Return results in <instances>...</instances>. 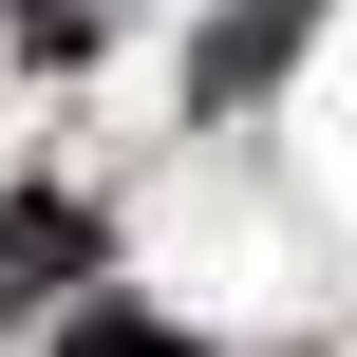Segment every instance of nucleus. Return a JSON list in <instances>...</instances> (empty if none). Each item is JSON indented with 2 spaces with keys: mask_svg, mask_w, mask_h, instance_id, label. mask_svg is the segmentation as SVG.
I'll list each match as a JSON object with an SVG mask.
<instances>
[{
  "mask_svg": "<svg viewBox=\"0 0 357 357\" xmlns=\"http://www.w3.org/2000/svg\"><path fill=\"white\" fill-rule=\"evenodd\" d=\"M301 19H320V0H245V19H207V56H188V94H264Z\"/></svg>",
  "mask_w": 357,
  "mask_h": 357,
  "instance_id": "f257e3e1",
  "label": "nucleus"
},
{
  "mask_svg": "<svg viewBox=\"0 0 357 357\" xmlns=\"http://www.w3.org/2000/svg\"><path fill=\"white\" fill-rule=\"evenodd\" d=\"M56 357H188V339H169V320H75Z\"/></svg>",
  "mask_w": 357,
  "mask_h": 357,
  "instance_id": "f03ea898",
  "label": "nucleus"
}]
</instances>
